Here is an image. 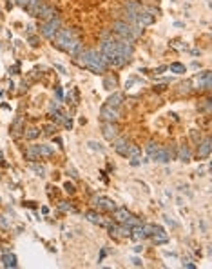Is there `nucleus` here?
<instances>
[{
  "instance_id": "obj_2",
  "label": "nucleus",
  "mask_w": 212,
  "mask_h": 269,
  "mask_svg": "<svg viewBox=\"0 0 212 269\" xmlns=\"http://www.w3.org/2000/svg\"><path fill=\"white\" fill-rule=\"evenodd\" d=\"M75 62H76L78 66H82V67H85V69L96 73V75L105 73V69H107V64L103 62L102 55H100L98 51H94V49H89V51H82V53H78L76 57H75Z\"/></svg>"
},
{
  "instance_id": "obj_20",
  "label": "nucleus",
  "mask_w": 212,
  "mask_h": 269,
  "mask_svg": "<svg viewBox=\"0 0 212 269\" xmlns=\"http://www.w3.org/2000/svg\"><path fill=\"white\" fill-rule=\"evenodd\" d=\"M123 102V93H113L107 100V106H113V107H120Z\"/></svg>"
},
{
  "instance_id": "obj_39",
  "label": "nucleus",
  "mask_w": 212,
  "mask_h": 269,
  "mask_svg": "<svg viewBox=\"0 0 212 269\" xmlns=\"http://www.w3.org/2000/svg\"><path fill=\"white\" fill-rule=\"evenodd\" d=\"M29 44H31L33 47H37V46H38V38H37V37H29Z\"/></svg>"
},
{
  "instance_id": "obj_16",
  "label": "nucleus",
  "mask_w": 212,
  "mask_h": 269,
  "mask_svg": "<svg viewBox=\"0 0 212 269\" xmlns=\"http://www.w3.org/2000/svg\"><path fill=\"white\" fill-rule=\"evenodd\" d=\"M210 149H212V140L207 136V138L199 144V147H198V158H207V156L210 155Z\"/></svg>"
},
{
  "instance_id": "obj_21",
  "label": "nucleus",
  "mask_w": 212,
  "mask_h": 269,
  "mask_svg": "<svg viewBox=\"0 0 212 269\" xmlns=\"http://www.w3.org/2000/svg\"><path fill=\"white\" fill-rule=\"evenodd\" d=\"M42 4H44L42 0H29V2H27V6H25V9H27V11H29V13H31V15L35 17V15H37V11L40 9V6H42Z\"/></svg>"
},
{
  "instance_id": "obj_34",
  "label": "nucleus",
  "mask_w": 212,
  "mask_h": 269,
  "mask_svg": "<svg viewBox=\"0 0 212 269\" xmlns=\"http://www.w3.org/2000/svg\"><path fill=\"white\" fill-rule=\"evenodd\" d=\"M64 189L69 193V195H75V191H76V189H75V186H73V184H69V182H65V184H64Z\"/></svg>"
},
{
  "instance_id": "obj_19",
  "label": "nucleus",
  "mask_w": 212,
  "mask_h": 269,
  "mask_svg": "<svg viewBox=\"0 0 212 269\" xmlns=\"http://www.w3.org/2000/svg\"><path fill=\"white\" fill-rule=\"evenodd\" d=\"M2 264H4V267H17V256L13 253H6L2 256Z\"/></svg>"
},
{
  "instance_id": "obj_27",
  "label": "nucleus",
  "mask_w": 212,
  "mask_h": 269,
  "mask_svg": "<svg viewBox=\"0 0 212 269\" xmlns=\"http://www.w3.org/2000/svg\"><path fill=\"white\" fill-rule=\"evenodd\" d=\"M29 167H31V169H33L35 173L38 175V176H44V175H45V167H44L42 164H37V162H31V164H29Z\"/></svg>"
},
{
  "instance_id": "obj_6",
  "label": "nucleus",
  "mask_w": 212,
  "mask_h": 269,
  "mask_svg": "<svg viewBox=\"0 0 212 269\" xmlns=\"http://www.w3.org/2000/svg\"><path fill=\"white\" fill-rule=\"evenodd\" d=\"M60 26H62V24H60V18H58V17H55V18H51V20H45L44 24H40V33H42L45 38L53 40L55 35L60 31Z\"/></svg>"
},
{
  "instance_id": "obj_8",
  "label": "nucleus",
  "mask_w": 212,
  "mask_h": 269,
  "mask_svg": "<svg viewBox=\"0 0 212 269\" xmlns=\"http://www.w3.org/2000/svg\"><path fill=\"white\" fill-rule=\"evenodd\" d=\"M156 22V17L152 13H149V11H140V13H136V18H134V26H138L140 29H143V27H147V26H152Z\"/></svg>"
},
{
  "instance_id": "obj_29",
  "label": "nucleus",
  "mask_w": 212,
  "mask_h": 269,
  "mask_svg": "<svg viewBox=\"0 0 212 269\" xmlns=\"http://www.w3.org/2000/svg\"><path fill=\"white\" fill-rule=\"evenodd\" d=\"M140 147L136 146V144H131L129 146V153H127V156H131V158H136V156H140Z\"/></svg>"
},
{
  "instance_id": "obj_47",
  "label": "nucleus",
  "mask_w": 212,
  "mask_h": 269,
  "mask_svg": "<svg viewBox=\"0 0 212 269\" xmlns=\"http://www.w3.org/2000/svg\"><path fill=\"white\" fill-rule=\"evenodd\" d=\"M0 158H2V151H0Z\"/></svg>"
},
{
  "instance_id": "obj_13",
  "label": "nucleus",
  "mask_w": 212,
  "mask_h": 269,
  "mask_svg": "<svg viewBox=\"0 0 212 269\" xmlns=\"http://www.w3.org/2000/svg\"><path fill=\"white\" fill-rule=\"evenodd\" d=\"M129 146H131V142H129L127 138H114V151L118 155L127 156V153H129Z\"/></svg>"
},
{
  "instance_id": "obj_14",
  "label": "nucleus",
  "mask_w": 212,
  "mask_h": 269,
  "mask_svg": "<svg viewBox=\"0 0 212 269\" xmlns=\"http://www.w3.org/2000/svg\"><path fill=\"white\" fill-rule=\"evenodd\" d=\"M102 133H103V136L107 140H114L116 136H118V126H116L114 122H105Z\"/></svg>"
},
{
  "instance_id": "obj_30",
  "label": "nucleus",
  "mask_w": 212,
  "mask_h": 269,
  "mask_svg": "<svg viewBox=\"0 0 212 269\" xmlns=\"http://www.w3.org/2000/svg\"><path fill=\"white\" fill-rule=\"evenodd\" d=\"M55 131H56V126H55V124H45V126H44V134H45V136H53Z\"/></svg>"
},
{
  "instance_id": "obj_26",
  "label": "nucleus",
  "mask_w": 212,
  "mask_h": 269,
  "mask_svg": "<svg viewBox=\"0 0 212 269\" xmlns=\"http://www.w3.org/2000/svg\"><path fill=\"white\" fill-rule=\"evenodd\" d=\"M167 69H171V73H176V75H181V73H185L187 69H185V66L183 64H179V62H174V64H171Z\"/></svg>"
},
{
  "instance_id": "obj_18",
  "label": "nucleus",
  "mask_w": 212,
  "mask_h": 269,
  "mask_svg": "<svg viewBox=\"0 0 212 269\" xmlns=\"http://www.w3.org/2000/svg\"><path fill=\"white\" fill-rule=\"evenodd\" d=\"M91 224H96V226H107V222L100 216V213H96V211H87L85 215H83Z\"/></svg>"
},
{
  "instance_id": "obj_12",
  "label": "nucleus",
  "mask_w": 212,
  "mask_h": 269,
  "mask_svg": "<svg viewBox=\"0 0 212 269\" xmlns=\"http://www.w3.org/2000/svg\"><path fill=\"white\" fill-rule=\"evenodd\" d=\"M151 236L154 238V244H165V242H169V235L165 233V229L161 226H152V235Z\"/></svg>"
},
{
  "instance_id": "obj_1",
  "label": "nucleus",
  "mask_w": 212,
  "mask_h": 269,
  "mask_svg": "<svg viewBox=\"0 0 212 269\" xmlns=\"http://www.w3.org/2000/svg\"><path fill=\"white\" fill-rule=\"evenodd\" d=\"M53 42H55V46H56L58 49H62L64 53H69L71 57H76L78 53L83 51L82 42L73 35L71 29H60L56 35H55Z\"/></svg>"
},
{
  "instance_id": "obj_23",
  "label": "nucleus",
  "mask_w": 212,
  "mask_h": 269,
  "mask_svg": "<svg viewBox=\"0 0 212 269\" xmlns=\"http://www.w3.org/2000/svg\"><path fill=\"white\" fill-rule=\"evenodd\" d=\"M178 160H181V162H189V160H191V149H189V146H181V147H179Z\"/></svg>"
},
{
  "instance_id": "obj_17",
  "label": "nucleus",
  "mask_w": 212,
  "mask_h": 269,
  "mask_svg": "<svg viewBox=\"0 0 212 269\" xmlns=\"http://www.w3.org/2000/svg\"><path fill=\"white\" fill-rule=\"evenodd\" d=\"M33 149H35V153L38 155V156H53V155H55L53 146H47V144H38V146H33Z\"/></svg>"
},
{
  "instance_id": "obj_41",
  "label": "nucleus",
  "mask_w": 212,
  "mask_h": 269,
  "mask_svg": "<svg viewBox=\"0 0 212 269\" xmlns=\"http://www.w3.org/2000/svg\"><path fill=\"white\" fill-rule=\"evenodd\" d=\"M67 173H71V176H73V178H78V173L73 169V167H67Z\"/></svg>"
},
{
  "instance_id": "obj_38",
  "label": "nucleus",
  "mask_w": 212,
  "mask_h": 269,
  "mask_svg": "<svg viewBox=\"0 0 212 269\" xmlns=\"http://www.w3.org/2000/svg\"><path fill=\"white\" fill-rule=\"evenodd\" d=\"M141 162H143V160H140V156H136V158H133V160H131V166H140ZM145 162H147V160H145Z\"/></svg>"
},
{
  "instance_id": "obj_35",
  "label": "nucleus",
  "mask_w": 212,
  "mask_h": 269,
  "mask_svg": "<svg viewBox=\"0 0 212 269\" xmlns=\"http://www.w3.org/2000/svg\"><path fill=\"white\" fill-rule=\"evenodd\" d=\"M58 107H60V104H58V100H53V102L49 104V113H53V111H56Z\"/></svg>"
},
{
  "instance_id": "obj_24",
  "label": "nucleus",
  "mask_w": 212,
  "mask_h": 269,
  "mask_svg": "<svg viewBox=\"0 0 212 269\" xmlns=\"http://www.w3.org/2000/svg\"><path fill=\"white\" fill-rule=\"evenodd\" d=\"M116 84H118L116 75H107V77L103 78V87L105 89H113V87H116Z\"/></svg>"
},
{
  "instance_id": "obj_32",
  "label": "nucleus",
  "mask_w": 212,
  "mask_h": 269,
  "mask_svg": "<svg viewBox=\"0 0 212 269\" xmlns=\"http://www.w3.org/2000/svg\"><path fill=\"white\" fill-rule=\"evenodd\" d=\"M87 146H89L93 151H100V153L103 151V146H102L100 142H96V140H89V142H87Z\"/></svg>"
},
{
  "instance_id": "obj_25",
  "label": "nucleus",
  "mask_w": 212,
  "mask_h": 269,
  "mask_svg": "<svg viewBox=\"0 0 212 269\" xmlns=\"http://www.w3.org/2000/svg\"><path fill=\"white\" fill-rule=\"evenodd\" d=\"M51 116H53V122H55V124H64V120L67 118V115H65L60 107H58L56 111H53V113H51Z\"/></svg>"
},
{
  "instance_id": "obj_43",
  "label": "nucleus",
  "mask_w": 212,
  "mask_h": 269,
  "mask_svg": "<svg viewBox=\"0 0 212 269\" xmlns=\"http://www.w3.org/2000/svg\"><path fill=\"white\" fill-rule=\"evenodd\" d=\"M27 2H29V0H17V4H18V6H22V7H25V6H27Z\"/></svg>"
},
{
  "instance_id": "obj_9",
  "label": "nucleus",
  "mask_w": 212,
  "mask_h": 269,
  "mask_svg": "<svg viewBox=\"0 0 212 269\" xmlns=\"http://www.w3.org/2000/svg\"><path fill=\"white\" fill-rule=\"evenodd\" d=\"M100 115H102V118L105 120V122H116L118 118H120V109L118 107H113V106H103L102 107V111H100Z\"/></svg>"
},
{
  "instance_id": "obj_3",
  "label": "nucleus",
  "mask_w": 212,
  "mask_h": 269,
  "mask_svg": "<svg viewBox=\"0 0 212 269\" xmlns=\"http://www.w3.org/2000/svg\"><path fill=\"white\" fill-rule=\"evenodd\" d=\"M100 55L103 58V62L107 66H111L113 69H118V67L125 66V60L120 57V53H118L116 40H103L102 46H100Z\"/></svg>"
},
{
  "instance_id": "obj_31",
  "label": "nucleus",
  "mask_w": 212,
  "mask_h": 269,
  "mask_svg": "<svg viewBox=\"0 0 212 269\" xmlns=\"http://www.w3.org/2000/svg\"><path fill=\"white\" fill-rule=\"evenodd\" d=\"M145 151L149 153V156H152V155H154L156 151H158V144H156V142H152V140H151V142H149V144L145 146Z\"/></svg>"
},
{
  "instance_id": "obj_5",
  "label": "nucleus",
  "mask_w": 212,
  "mask_h": 269,
  "mask_svg": "<svg viewBox=\"0 0 212 269\" xmlns=\"http://www.w3.org/2000/svg\"><path fill=\"white\" fill-rule=\"evenodd\" d=\"M113 218H114L118 224H127V226H131V227H136V226L141 224L140 218L134 216L131 211H127L125 207H116L114 211H113Z\"/></svg>"
},
{
  "instance_id": "obj_11",
  "label": "nucleus",
  "mask_w": 212,
  "mask_h": 269,
  "mask_svg": "<svg viewBox=\"0 0 212 269\" xmlns=\"http://www.w3.org/2000/svg\"><path fill=\"white\" fill-rule=\"evenodd\" d=\"M35 17H38V18H42V20H51V18L56 17V11H55V7H51V6H47V4H42Z\"/></svg>"
},
{
  "instance_id": "obj_15",
  "label": "nucleus",
  "mask_w": 212,
  "mask_h": 269,
  "mask_svg": "<svg viewBox=\"0 0 212 269\" xmlns=\"http://www.w3.org/2000/svg\"><path fill=\"white\" fill-rule=\"evenodd\" d=\"M194 82H198V84H199V87H203V89H207V91H210V89H212V82H210V71H205V73H201V75H198V77L194 78Z\"/></svg>"
},
{
  "instance_id": "obj_7",
  "label": "nucleus",
  "mask_w": 212,
  "mask_h": 269,
  "mask_svg": "<svg viewBox=\"0 0 212 269\" xmlns=\"http://www.w3.org/2000/svg\"><path fill=\"white\" fill-rule=\"evenodd\" d=\"M93 206L96 209H100V211H109V213H113L116 209V202L107 198V196H94L93 198Z\"/></svg>"
},
{
  "instance_id": "obj_37",
  "label": "nucleus",
  "mask_w": 212,
  "mask_h": 269,
  "mask_svg": "<svg viewBox=\"0 0 212 269\" xmlns=\"http://www.w3.org/2000/svg\"><path fill=\"white\" fill-rule=\"evenodd\" d=\"M163 71H167V66H160V67H156V69H154L156 75H161Z\"/></svg>"
},
{
  "instance_id": "obj_28",
  "label": "nucleus",
  "mask_w": 212,
  "mask_h": 269,
  "mask_svg": "<svg viewBox=\"0 0 212 269\" xmlns=\"http://www.w3.org/2000/svg\"><path fill=\"white\" fill-rule=\"evenodd\" d=\"M24 134H25V138H27V140H35V138L40 134V129H38V127H29V129H27Z\"/></svg>"
},
{
  "instance_id": "obj_33",
  "label": "nucleus",
  "mask_w": 212,
  "mask_h": 269,
  "mask_svg": "<svg viewBox=\"0 0 212 269\" xmlns=\"http://www.w3.org/2000/svg\"><path fill=\"white\" fill-rule=\"evenodd\" d=\"M25 158H27V160H31V162L38 158V155L35 153V149H33V146H31V147H29V149L25 151Z\"/></svg>"
},
{
  "instance_id": "obj_22",
  "label": "nucleus",
  "mask_w": 212,
  "mask_h": 269,
  "mask_svg": "<svg viewBox=\"0 0 212 269\" xmlns=\"http://www.w3.org/2000/svg\"><path fill=\"white\" fill-rule=\"evenodd\" d=\"M22 124H24V118L18 116L15 122H13V127H11V131H13V136H20L22 131H25V129H22Z\"/></svg>"
},
{
  "instance_id": "obj_42",
  "label": "nucleus",
  "mask_w": 212,
  "mask_h": 269,
  "mask_svg": "<svg viewBox=\"0 0 212 269\" xmlns=\"http://www.w3.org/2000/svg\"><path fill=\"white\" fill-rule=\"evenodd\" d=\"M55 67H56V69L60 71V73H62V75H65V67H64V66H60V64H55Z\"/></svg>"
},
{
  "instance_id": "obj_36",
  "label": "nucleus",
  "mask_w": 212,
  "mask_h": 269,
  "mask_svg": "<svg viewBox=\"0 0 212 269\" xmlns=\"http://www.w3.org/2000/svg\"><path fill=\"white\" fill-rule=\"evenodd\" d=\"M58 207H60V211H71V206H69L67 202H60Z\"/></svg>"
},
{
  "instance_id": "obj_40",
  "label": "nucleus",
  "mask_w": 212,
  "mask_h": 269,
  "mask_svg": "<svg viewBox=\"0 0 212 269\" xmlns=\"http://www.w3.org/2000/svg\"><path fill=\"white\" fill-rule=\"evenodd\" d=\"M0 226H2V227H7V226H9L7 220H6V216H0Z\"/></svg>"
},
{
  "instance_id": "obj_46",
  "label": "nucleus",
  "mask_w": 212,
  "mask_h": 269,
  "mask_svg": "<svg viewBox=\"0 0 212 269\" xmlns=\"http://www.w3.org/2000/svg\"><path fill=\"white\" fill-rule=\"evenodd\" d=\"M141 249H143V246H136V247H134V251H136V253H140Z\"/></svg>"
},
{
  "instance_id": "obj_45",
  "label": "nucleus",
  "mask_w": 212,
  "mask_h": 269,
  "mask_svg": "<svg viewBox=\"0 0 212 269\" xmlns=\"http://www.w3.org/2000/svg\"><path fill=\"white\" fill-rule=\"evenodd\" d=\"M183 266H185V267H189V269H194V267H196V266H194V264H191V262H187V264H183Z\"/></svg>"
},
{
  "instance_id": "obj_4",
  "label": "nucleus",
  "mask_w": 212,
  "mask_h": 269,
  "mask_svg": "<svg viewBox=\"0 0 212 269\" xmlns=\"http://www.w3.org/2000/svg\"><path fill=\"white\" fill-rule=\"evenodd\" d=\"M113 33L116 37H120L121 40H127V42H134V40H138L141 37V29L138 26L121 22V20H118V22L113 24Z\"/></svg>"
},
{
  "instance_id": "obj_10",
  "label": "nucleus",
  "mask_w": 212,
  "mask_h": 269,
  "mask_svg": "<svg viewBox=\"0 0 212 269\" xmlns=\"http://www.w3.org/2000/svg\"><path fill=\"white\" fill-rule=\"evenodd\" d=\"M151 158H152L154 162H160V164H167V162L172 160V151H171V149H165V147H158V151H156Z\"/></svg>"
},
{
  "instance_id": "obj_44",
  "label": "nucleus",
  "mask_w": 212,
  "mask_h": 269,
  "mask_svg": "<svg viewBox=\"0 0 212 269\" xmlns=\"http://www.w3.org/2000/svg\"><path fill=\"white\" fill-rule=\"evenodd\" d=\"M133 264H134L136 267H140V266H141V262H140V258H133Z\"/></svg>"
}]
</instances>
